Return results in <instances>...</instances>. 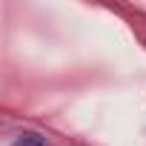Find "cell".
<instances>
[{"mask_svg":"<svg viewBox=\"0 0 146 146\" xmlns=\"http://www.w3.org/2000/svg\"><path fill=\"white\" fill-rule=\"evenodd\" d=\"M15 146H46V143H43L40 135H35V132H23V135L15 140Z\"/></svg>","mask_w":146,"mask_h":146,"instance_id":"obj_1","label":"cell"}]
</instances>
